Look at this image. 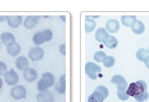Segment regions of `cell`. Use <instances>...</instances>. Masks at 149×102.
I'll use <instances>...</instances> for the list:
<instances>
[{
	"label": "cell",
	"instance_id": "cell-21",
	"mask_svg": "<svg viewBox=\"0 0 149 102\" xmlns=\"http://www.w3.org/2000/svg\"><path fill=\"white\" fill-rule=\"evenodd\" d=\"M96 22L94 19L92 18H86L85 19V30L86 32L88 33L94 31L96 27Z\"/></svg>",
	"mask_w": 149,
	"mask_h": 102
},
{
	"label": "cell",
	"instance_id": "cell-23",
	"mask_svg": "<svg viewBox=\"0 0 149 102\" xmlns=\"http://www.w3.org/2000/svg\"><path fill=\"white\" fill-rule=\"evenodd\" d=\"M107 31L104 28H99L96 30L95 34V39L100 43L102 42V40L104 37L106 36L107 34H108Z\"/></svg>",
	"mask_w": 149,
	"mask_h": 102
},
{
	"label": "cell",
	"instance_id": "cell-5",
	"mask_svg": "<svg viewBox=\"0 0 149 102\" xmlns=\"http://www.w3.org/2000/svg\"><path fill=\"white\" fill-rule=\"evenodd\" d=\"M53 32L49 29H45L36 33L33 37V43L37 45H41L45 42H48L53 38Z\"/></svg>",
	"mask_w": 149,
	"mask_h": 102
},
{
	"label": "cell",
	"instance_id": "cell-2",
	"mask_svg": "<svg viewBox=\"0 0 149 102\" xmlns=\"http://www.w3.org/2000/svg\"><path fill=\"white\" fill-rule=\"evenodd\" d=\"M110 81L112 84L116 85L118 89L117 96L120 100L125 101L129 98V96L126 93L128 83L123 76L120 75H116L112 77Z\"/></svg>",
	"mask_w": 149,
	"mask_h": 102
},
{
	"label": "cell",
	"instance_id": "cell-12",
	"mask_svg": "<svg viewBox=\"0 0 149 102\" xmlns=\"http://www.w3.org/2000/svg\"><path fill=\"white\" fill-rule=\"evenodd\" d=\"M130 27L132 31L136 35H141L145 31V26L142 22L139 20H135L131 24Z\"/></svg>",
	"mask_w": 149,
	"mask_h": 102
},
{
	"label": "cell",
	"instance_id": "cell-32",
	"mask_svg": "<svg viewBox=\"0 0 149 102\" xmlns=\"http://www.w3.org/2000/svg\"><path fill=\"white\" fill-rule=\"evenodd\" d=\"M0 48H1V43H0Z\"/></svg>",
	"mask_w": 149,
	"mask_h": 102
},
{
	"label": "cell",
	"instance_id": "cell-15",
	"mask_svg": "<svg viewBox=\"0 0 149 102\" xmlns=\"http://www.w3.org/2000/svg\"><path fill=\"white\" fill-rule=\"evenodd\" d=\"M106 29L110 33H116L120 29V23L115 19H110L106 23Z\"/></svg>",
	"mask_w": 149,
	"mask_h": 102
},
{
	"label": "cell",
	"instance_id": "cell-20",
	"mask_svg": "<svg viewBox=\"0 0 149 102\" xmlns=\"http://www.w3.org/2000/svg\"><path fill=\"white\" fill-rule=\"evenodd\" d=\"M65 74L63 75L60 77V80L56 83L55 89L58 93L60 94H64L65 92Z\"/></svg>",
	"mask_w": 149,
	"mask_h": 102
},
{
	"label": "cell",
	"instance_id": "cell-6",
	"mask_svg": "<svg viewBox=\"0 0 149 102\" xmlns=\"http://www.w3.org/2000/svg\"><path fill=\"white\" fill-rule=\"evenodd\" d=\"M101 71L100 67L94 62H88L85 66L86 74L92 80H96L98 77V73H100Z\"/></svg>",
	"mask_w": 149,
	"mask_h": 102
},
{
	"label": "cell",
	"instance_id": "cell-19",
	"mask_svg": "<svg viewBox=\"0 0 149 102\" xmlns=\"http://www.w3.org/2000/svg\"><path fill=\"white\" fill-rule=\"evenodd\" d=\"M36 99L38 102H53V96L49 91L38 94L37 95Z\"/></svg>",
	"mask_w": 149,
	"mask_h": 102
},
{
	"label": "cell",
	"instance_id": "cell-8",
	"mask_svg": "<svg viewBox=\"0 0 149 102\" xmlns=\"http://www.w3.org/2000/svg\"><path fill=\"white\" fill-rule=\"evenodd\" d=\"M4 76L5 82L9 86H15L18 83L19 76L13 69L6 72Z\"/></svg>",
	"mask_w": 149,
	"mask_h": 102
},
{
	"label": "cell",
	"instance_id": "cell-7",
	"mask_svg": "<svg viewBox=\"0 0 149 102\" xmlns=\"http://www.w3.org/2000/svg\"><path fill=\"white\" fill-rule=\"evenodd\" d=\"M27 94L26 89L22 85H17L13 87L10 91V95L16 100H21L25 98Z\"/></svg>",
	"mask_w": 149,
	"mask_h": 102
},
{
	"label": "cell",
	"instance_id": "cell-18",
	"mask_svg": "<svg viewBox=\"0 0 149 102\" xmlns=\"http://www.w3.org/2000/svg\"><path fill=\"white\" fill-rule=\"evenodd\" d=\"M7 51L10 55L15 57L21 52V47L17 43L15 42L7 46Z\"/></svg>",
	"mask_w": 149,
	"mask_h": 102
},
{
	"label": "cell",
	"instance_id": "cell-16",
	"mask_svg": "<svg viewBox=\"0 0 149 102\" xmlns=\"http://www.w3.org/2000/svg\"><path fill=\"white\" fill-rule=\"evenodd\" d=\"M24 79L27 81L31 82L37 78L38 73L36 70L31 68H28L23 73Z\"/></svg>",
	"mask_w": 149,
	"mask_h": 102
},
{
	"label": "cell",
	"instance_id": "cell-4",
	"mask_svg": "<svg viewBox=\"0 0 149 102\" xmlns=\"http://www.w3.org/2000/svg\"><path fill=\"white\" fill-rule=\"evenodd\" d=\"M108 89L103 86H100L95 89L93 93L88 97V102H103L108 96Z\"/></svg>",
	"mask_w": 149,
	"mask_h": 102
},
{
	"label": "cell",
	"instance_id": "cell-1",
	"mask_svg": "<svg viewBox=\"0 0 149 102\" xmlns=\"http://www.w3.org/2000/svg\"><path fill=\"white\" fill-rule=\"evenodd\" d=\"M148 86L144 81L139 80L136 82H132L128 88L126 93L129 96L134 97L138 102H143L149 97L147 92Z\"/></svg>",
	"mask_w": 149,
	"mask_h": 102
},
{
	"label": "cell",
	"instance_id": "cell-27",
	"mask_svg": "<svg viewBox=\"0 0 149 102\" xmlns=\"http://www.w3.org/2000/svg\"><path fill=\"white\" fill-rule=\"evenodd\" d=\"M7 70V65L3 61H0V75H4Z\"/></svg>",
	"mask_w": 149,
	"mask_h": 102
},
{
	"label": "cell",
	"instance_id": "cell-29",
	"mask_svg": "<svg viewBox=\"0 0 149 102\" xmlns=\"http://www.w3.org/2000/svg\"><path fill=\"white\" fill-rule=\"evenodd\" d=\"M8 16H0V22H3L7 20Z\"/></svg>",
	"mask_w": 149,
	"mask_h": 102
},
{
	"label": "cell",
	"instance_id": "cell-10",
	"mask_svg": "<svg viewBox=\"0 0 149 102\" xmlns=\"http://www.w3.org/2000/svg\"><path fill=\"white\" fill-rule=\"evenodd\" d=\"M102 43L110 49H115L118 44L117 39L114 36H111L108 33L104 37Z\"/></svg>",
	"mask_w": 149,
	"mask_h": 102
},
{
	"label": "cell",
	"instance_id": "cell-26",
	"mask_svg": "<svg viewBox=\"0 0 149 102\" xmlns=\"http://www.w3.org/2000/svg\"><path fill=\"white\" fill-rule=\"evenodd\" d=\"M107 56V54L103 51H98L95 53L94 59L97 62H103V60Z\"/></svg>",
	"mask_w": 149,
	"mask_h": 102
},
{
	"label": "cell",
	"instance_id": "cell-13",
	"mask_svg": "<svg viewBox=\"0 0 149 102\" xmlns=\"http://www.w3.org/2000/svg\"><path fill=\"white\" fill-rule=\"evenodd\" d=\"M7 23L10 27L16 28L19 27L22 22V17L21 16H8Z\"/></svg>",
	"mask_w": 149,
	"mask_h": 102
},
{
	"label": "cell",
	"instance_id": "cell-30",
	"mask_svg": "<svg viewBox=\"0 0 149 102\" xmlns=\"http://www.w3.org/2000/svg\"><path fill=\"white\" fill-rule=\"evenodd\" d=\"M3 84V82L1 78L0 77V89H1L2 87Z\"/></svg>",
	"mask_w": 149,
	"mask_h": 102
},
{
	"label": "cell",
	"instance_id": "cell-25",
	"mask_svg": "<svg viewBox=\"0 0 149 102\" xmlns=\"http://www.w3.org/2000/svg\"><path fill=\"white\" fill-rule=\"evenodd\" d=\"M103 63L106 67H112L115 63V59L113 56H107L103 60Z\"/></svg>",
	"mask_w": 149,
	"mask_h": 102
},
{
	"label": "cell",
	"instance_id": "cell-22",
	"mask_svg": "<svg viewBox=\"0 0 149 102\" xmlns=\"http://www.w3.org/2000/svg\"><path fill=\"white\" fill-rule=\"evenodd\" d=\"M136 20V16H122L121 17V22L124 26L130 27L132 23Z\"/></svg>",
	"mask_w": 149,
	"mask_h": 102
},
{
	"label": "cell",
	"instance_id": "cell-14",
	"mask_svg": "<svg viewBox=\"0 0 149 102\" xmlns=\"http://www.w3.org/2000/svg\"><path fill=\"white\" fill-rule=\"evenodd\" d=\"M0 38L2 43L7 46L16 42L15 36L9 32H4L2 33L0 36Z\"/></svg>",
	"mask_w": 149,
	"mask_h": 102
},
{
	"label": "cell",
	"instance_id": "cell-3",
	"mask_svg": "<svg viewBox=\"0 0 149 102\" xmlns=\"http://www.w3.org/2000/svg\"><path fill=\"white\" fill-rule=\"evenodd\" d=\"M55 83L54 75L50 73H46L42 75L41 79L38 81L37 89L40 92H45L48 88L52 87Z\"/></svg>",
	"mask_w": 149,
	"mask_h": 102
},
{
	"label": "cell",
	"instance_id": "cell-31",
	"mask_svg": "<svg viewBox=\"0 0 149 102\" xmlns=\"http://www.w3.org/2000/svg\"><path fill=\"white\" fill-rule=\"evenodd\" d=\"M148 52L149 54V48H148Z\"/></svg>",
	"mask_w": 149,
	"mask_h": 102
},
{
	"label": "cell",
	"instance_id": "cell-24",
	"mask_svg": "<svg viewBox=\"0 0 149 102\" xmlns=\"http://www.w3.org/2000/svg\"><path fill=\"white\" fill-rule=\"evenodd\" d=\"M148 55V52L147 50L144 49H140L136 52V58L141 61H143L144 59Z\"/></svg>",
	"mask_w": 149,
	"mask_h": 102
},
{
	"label": "cell",
	"instance_id": "cell-9",
	"mask_svg": "<svg viewBox=\"0 0 149 102\" xmlns=\"http://www.w3.org/2000/svg\"><path fill=\"white\" fill-rule=\"evenodd\" d=\"M29 57L33 61H38L42 59L44 56V51L39 47L31 48L29 52Z\"/></svg>",
	"mask_w": 149,
	"mask_h": 102
},
{
	"label": "cell",
	"instance_id": "cell-11",
	"mask_svg": "<svg viewBox=\"0 0 149 102\" xmlns=\"http://www.w3.org/2000/svg\"><path fill=\"white\" fill-rule=\"evenodd\" d=\"M40 19L39 16H29L24 20V25L26 29H31L38 23Z\"/></svg>",
	"mask_w": 149,
	"mask_h": 102
},
{
	"label": "cell",
	"instance_id": "cell-28",
	"mask_svg": "<svg viewBox=\"0 0 149 102\" xmlns=\"http://www.w3.org/2000/svg\"><path fill=\"white\" fill-rule=\"evenodd\" d=\"M143 62H144V64H145V66L147 67V68H148L149 69V55L147 56L144 59Z\"/></svg>",
	"mask_w": 149,
	"mask_h": 102
},
{
	"label": "cell",
	"instance_id": "cell-17",
	"mask_svg": "<svg viewBox=\"0 0 149 102\" xmlns=\"http://www.w3.org/2000/svg\"><path fill=\"white\" fill-rule=\"evenodd\" d=\"M15 65L17 68L24 71L29 68V60L24 56H20L16 60Z\"/></svg>",
	"mask_w": 149,
	"mask_h": 102
}]
</instances>
